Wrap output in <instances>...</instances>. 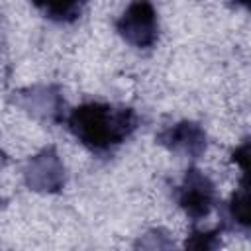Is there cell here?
I'll return each mask as SVG.
<instances>
[{
    "mask_svg": "<svg viewBox=\"0 0 251 251\" xmlns=\"http://www.w3.org/2000/svg\"><path fill=\"white\" fill-rule=\"evenodd\" d=\"M176 204L194 224L206 220L218 204L216 186L212 178L198 167H188L176 186Z\"/></svg>",
    "mask_w": 251,
    "mask_h": 251,
    "instance_id": "277c9868",
    "label": "cell"
},
{
    "mask_svg": "<svg viewBox=\"0 0 251 251\" xmlns=\"http://www.w3.org/2000/svg\"><path fill=\"white\" fill-rule=\"evenodd\" d=\"M118 35L135 49H151L159 39V18L151 0H131L116 20Z\"/></svg>",
    "mask_w": 251,
    "mask_h": 251,
    "instance_id": "7a4b0ae2",
    "label": "cell"
},
{
    "mask_svg": "<svg viewBox=\"0 0 251 251\" xmlns=\"http://www.w3.org/2000/svg\"><path fill=\"white\" fill-rule=\"evenodd\" d=\"M227 222L233 229H239L243 233H249V173H241V180L233 194L229 196L227 210H226Z\"/></svg>",
    "mask_w": 251,
    "mask_h": 251,
    "instance_id": "52a82bcc",
    "label": "cell"
},
{
    "mask_svg": "<svg viewBox=\"0 0 251 251\" xmlns=\"http://www.w3.org/2000/svg\"><path fill=\"white\" fill-rule=\"evenodd\" d=\"M24 182L37 194H57L67 182V169L53 145H47L27 157L22 169Z\"/></svg>",
    "mask_w": 251,
    "mask_h": 251,
    "instance_id": "3957f363",
    "label": "cell"
},
{
    "mask_svg": "<svg viewBox=\"0 0 251 251\" xmlns=\"http://www.w3.org/2000/svg\"><path fill=\"white\" fill-rule=\"evenodd\" d=\"M235 4H239V6H243V8H249V4H251V0H233Z\"/></svg>",
    "mask_w": 251,
    "mask_h": 251,
    "instance_id": "4fadbf2b",
    "label": "cell"
},
{
    "mask_svg": "<svg viewBox=\"0 0 251 251\" xmlns=\"http://www.w3.org/2000/svg\"><path fill=\"white\" fill-rule=\"evenodd\" d=\"M69 131L94 155H110L126 143L139 126L133 108L108 102H84L71 110Z\"/></svg>",
    "mask_w": 251,
    "mask_h": 251,
    "instance_id": "6da1fadb",
    "label": "cell"
},
{
    "mask_svg": "<svg viewBox=\"0 0 251 251\" xmlns=\"http://www.w3.org/2000/svg\"><path fill=\"white\" fill-rule=\"evenodd\" d=\"M8 165V155L4 149H0V171H4V167Z\"/></svg>",
    "mask_w": 251,
    "mask_h": 251,
    "instance_id": "7c38bea8",
    "label": "cell"
},
{
    "mask_svg": "<svg viewBox=\"0 0 251 251\" xmlns=\"http://www.w3.org/2000/svg\"><path fill=\"white\" fill-rule=\"evenodd\" d=\"M231 161L241 169V173H249V139H243L231 153Z\"/></svg>",
    "mask_w": 251,
    "mask_h": 251,
    "instance_id": "8fae6325",
    "label": "cell"
},
{
    "mask_svg": "<svg viewBox=\"0 0 251 251\" xmlns=\"http://www.w3.org/2000/svg\"><path fill=\"white\" fill-rule=\"evenodd\" d=\"M224 226H218L214 229H200V227H194L186 241H184V247L188 249H204V251H212V249H218L222 245V239H220V233H222Z\"/></svg>",
    "mask_w": 251,
    "mask_h": 251,
    "instance_id": "9c48e42d",
    "label": "cell"
},
{
    "mask_svg": "<svg viewBox=\"0 0 251 251\" xmlns=\"http://www.w3.org/2000/svg\"><path fill=\"white\" fill-rule=\"evenodd\" d=\"M14 102L33 120L57 126L65 120V98L57 84H33L14 92Z\"/></svg>",
    "mask_w": 251,
    "mask_h": 251,
    "instance_id": "5b68a950",
    "label": "cell"
},
{
    "mask_svg": "<svg viewBox=\"0 0 251 251\" xmlns=\"http://www.w3.org/2000/svg\"><path fill=\"white\" fill-rule=\"evenodd\" d=\"M47 20L57 24H73L80 18L88 0H29Z\"/></svg>",
    "mask_w": 251,
    "mask_h": 251,
    "instance_id": "ba28073f",
    "label": "cell"
},
{
    "mask_svg": "<svg viewBox=\"0 0 251 251\" xmlns=\"http://www.w3.org/2000/svg\"><path fill=\"white\" fill-rule=\"evenodd\" d=\"M157 143L169 149L171 153H178L188 159H200L208 147L206 129L192 120H180L169 127H165L157 135Z\"/></svg>",
    "mask_w": 251,
    "mask_h": 251,
    "instance_id": "8992f818",
    "label": "cell"
},
{
    "mask_svg": "<svg viewBox=\"0 0 251 251\" xmlns=\"http://www.w3.org/2000/svg\"><path fill=\"white\" fill-rule=\"evenodd\" d=\"M173 245H175L173 237L161 227H153L145 231L135 243V247H141V249H171Z\"/></svg>",
    "mask_w": 251,
    "mask_h": 251,
    "instance_id": "30bf717a",
    "label": "cell"
}]
</instances>
